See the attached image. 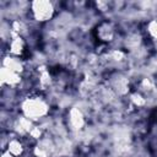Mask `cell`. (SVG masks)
<instances>
[{
  "instance_id": "277c9868",
  "label": "cell",
  "mask_w": 157,
  "mask_h": 157,
  "mask_svg": "<svg viewBox=\"0 0 157 157\" xmlns=\"http://www.w3.org/2000/svg\"><path fill=\"white\" fill-rule=\"evenodd\" d=\"M2 157H15V156H12L10 152H6V153H4V155H2Z\"/></svg>"
},
{
  "instance_id": "3957f363",
  "label": "cell",
  "mask_w": 157,
  "mask_h": 157,
  "mask_svg": "<svg viewBox=\"0 0 157 157\" xmlns=\"http://www.w3.org/2000/svg\"><path fill=\"white\" fill-rule=\"evenodd\" d=\"M22 151H23V147H22V145H21L20 141H17V140H12L11 142H9V151H7V152H10L12 156L16 157V156L21 155Z\"/></svg>"
},
{
  "instance_id": "6da1fadb",
  "label": "cell",
  "mask_w": 157,
  "mask_h": 157,
  "mask_svg": "<svg viewBox=\"0 0 157 157\" xmlns=\"http://www.w3.org/2000/svg\"><path fill=\"white\" fill-rule=\"evenodd\" d=\"M23 110L28 118H37L45 113V104L39 99H28L23 104Z\"/></svg>"
},
{
  "instance_id": "7a4b0ae2",
  "label": "cell",
  "mask_w": 157,
  "mask_h": 157,
  "mask_svg": "<svg viewBox=\"0 0 157 157\" xmlns=\"http://www.w3.org/2000/svg\"><path fill=\"white\" fill-rule=\"evenodd\" d=\"M34 5L37 7H34L33 12H34V15L38 20L43 21V20H47L48 17H50L52 11H53L50 4H48V2H37Z\"/></svg>"
}]
</instances>
